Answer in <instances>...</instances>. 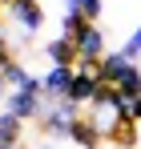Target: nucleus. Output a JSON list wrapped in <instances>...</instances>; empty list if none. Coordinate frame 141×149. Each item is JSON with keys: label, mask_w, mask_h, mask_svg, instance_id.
<instances>
[{"label": "nucleus", "mask_w": 141, "mask_h": 149, "mask_svg": "<svg viewBox=\"0 0 141 149\" xmlns=\"http://www.w3.org/2000/svg\"><path fill=\"white\" fill-rule=\"evenodd\" d=\"M36 121H40V133H45V137H69V129L81 121V105L57 101V105H48Z\"/></svg>", "instance_id": "nucleus-1"}, {"label": "nucleus", "mask_w": 141, "mask_h": 149, "mask_svg": "<svg viewBox=\"0 0 141 149\" xmlns=\"http://www.w3.org/2000/svg\"><path fill=\"white\" fill-rule=\"evenodd\" d=\"M8 16H12V24L20 28V45L32 40L36 28L45 24V8H40V0H12V4H8Z\"/></svg>", "instance_id": "nucleus-2"}, {"label": "nucleus", "mask_w": 141, "mask_h": 149, "mask_svg": "<svg viewBox=\"0 0 141 149\" xmlns=\"http://www.w3.org/2000/svg\"><path fill=\"white\" fill-rule=\"evenodd\" d=\"M4 113H16L20 121H32L45 113V93L40 89H12L4 97Z\"/></svg>", "instance_id": "nucleus-3"}, {"label": "nucleus", "mask_w": 141, "mask_h": 149, "mask_svg": "<svg viewBox=\"0 0 141 149\" xmlns=\"http://www.w3.org/2000/svg\"><path fill=\"white\" fill-rule=\"evenodd\" d=\"M73 73H77V69H65V65H48V73L40 77V89H45L48 105H57V101H65V97H69Z\"/></svg>", "instance_id": "nucleus-4"}, {"label": "nucleus", "mask_w": 141, "mask_h": 149, "mask_svg": "<svg viewBox=\"0 0 141 149\" xmlns=\"http://www.w3.org/2000/svg\"><path fill=\"white\" fill-rule=\"evenodd\" d=\"M69 141L81 145V149H101V145H105V129H101L93 117H81V121L69 129Z\"/></svg>", "instance_id": "nucleus-5"}, {"label": "nucleus", "mask_w": 141, "mask_h": 149, "mask_svg": "<svg viewBox=\"0 0 141 149\" xmlns=\"http://www.w3.org/2000/svg\"><path fill=\"white\" fill-rule=\"evenodd\" d=\"M97 85H101V77L97 73H73V85H69V97L65 101H73V105H93V97H97Z\"/></svg>", "instance_id": "nucleus-6"}, {"label": "nucleus", "mask_w": 141, "mask_h": 149, "mask_svg": "<svg viewBox=\"0 0 141 149\" xmlns=\"http://www.w3.org/2000/svg\"><path fill=\"white\" fill-rule=\"evenodd\" d=\"M73 45L81 49V61H101V56L109 52V45H105V32H101L97 24H89L81 36H77V40H73Z\"/></svg>", "instance_id": "nucleus-7"}, {"label": "nucleus", "mask_w": 141, "mask_h": 149, "mask_svg": "<svg viewBox=\"0 0 141 149\" xmlns=\"http://www.w3.org/2000/svg\"><path fill=\"white\" fill-rule=\"evenodd\" d=\"M45 56H48V65H65V69H77V61H81V49L73 45L69 36H57V40H48Z\"/></svg>", "instance_id": "nucleus-8"}, {"label": "nucleus", "mask_w": 141, "mask_h": 149, "mask_svg": "<svg viewBox=\"0 0 141 149\" xmlns=\"http://www.w3.org/2000/svg\"><path fill=\"white\" fill-rule=\"evenodd\" d=\"M109 145L113 149H137V121L129 117V113H121L113 129H109Z\"/></svg>", "instance_id": "nucleus-9"}, {"label": "nucleus", "mask_w": 141, "mask_h": 149, "mask_svg": "<svg viewBox=\"0 0 141 149\" xmlns=\"http://www.w3.org/2000/svg\"><path fill=\"white\" fill-rule=\"evenodd\" d=\"M129 65H133V56H129L125 49H121V52H105V56H101V65H97V77L113 85V81H117V77L125 73Z\"/></svg>", "instance_id": "nucleus-10"}, {"label": "nucleus", "mask_w": 141, "mask_h": 149, "mask_svg": "<svg viewBox=\"0 0 141 149\" xmlns=\"http://www.w3.org/2000/svg\"><path fill=\"white\" fill-rule=\"evenodd\" d=\"M20 129L24 121L16 113H0V149H20Z\"/></svg>", "instance_id": "nucleus-11"}, {"label": "nucleus", "mask_w": 141, "mask_h": 149, "mask_svg": "<svg viewBox=\"0 0 141 149\" xmlns=\"http://www.w3.org/2000/svg\"><path fill=\"white\" fill-rule=\"evenodd\" d=\"M113 85H117V93H121L125 101L141 97V69H137V65H129V69H125V73H121L117 81H113Z\"/></svg>", "instance_id": "nucleus-12"}, {"label": "nucleus", "mask_w": 141, "mask_h": 149, "mask_svg": "<svg viewBox=\"0 0 141 149\" xmlns=\"http://www.w3.org/2000/svg\"><path fill=\"white\" fill-rule=\"evenodd\" d=\"M93 24V20H85L81 12H65V24H61V36H69V40H77L85 28Z\"/></svg>", "instance_id": "nucleus-13"}, {"label": "nucleus", "mask_w": 141, "mask_h": 149, "mask_svg": "<svg viewBox=\"0 0 141 149\" xmlns=\"http://www.w3.org/2000/svg\"><path fill=\"white\" fill-rule=\"evenodd\" d=\"M101 8H105V0H69V12H81L93 24H97V16H101Z\"/></svg>", "instance_id": "nucleus-14"}, {"label": "nucleus", "mask_w": 141, "mask_h": 149, "mask_svg": "<svg viewBox=\"0 0 141 149\" xmlns=\"http://www.w3.org/2000/svg\"><path fill=\"white\" fill-rule=\"evenodd\" d=\"M125 52H129L133 61H137V56H141V24H137V32L129 36V45H125Z\"/></svg>", "instance_id": "nucleus-15"}, {"label": "nucleus", "mask_w": 141, "mask_h": 149, "mask_svg": "<svg viewBox=\"0 0 141 149\" xmlns=\"http://www.w3.org/2000/svg\"><path fill=\"white\" fill-rule=\"evenodd\" d=\"M121 113H129V117H133V121L141 125V97H133V101H125V109H121Z\"/></svg>", "instance_id": "nucleus-16"}, {"label": "nucleus", "mask_w": 141, "mask_h": 149, "mask_svg": "<svg viewBox=\"0 0 141 149\" xmlns=\"http://www.w3.org/2000/svg\"><path fill=\"white\" fill-rule=\"evenodd\" d=\"M12 65V45H0V73Z\"/></svg>", "instance_id": "nucleus-17"}, {"label": "nucleus", "mask_w": 141, "mask_h": 149, "mask_svg": "<svg viewBox=\"0 0 141 149\" xmlns=\"http://www.w3.org/2000/svg\"><path fill=\"white\" fill-rule=\"evenodd\" d=\"M0 97H8V81H4V73H0Z\"/></svg>", "instance_id": "nucleus-18"}, {"label": "nucleus", "mask_w": 141, "mask_h": 149, "mask_svg": "<svg viewBox=\"0 0 141 149\" xmlns=\"http://www.w3.org/2000/svg\"><path fill=\"white\" fill-rule=\"evenodd\" d=\"M0 45H8V32H4V20H0Z\"/></svg>", "instance_id": "nucleus-19"}]
</instances>
